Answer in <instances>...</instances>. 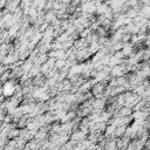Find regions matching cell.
<instances>
[{
    "label": "cell",
    "instance_id": "cell-1",
    "mask_svg": "<svg viewBox=\"0 0 150 150\" xmlns=\"http://www.w3.org/2000/svg\"><path fill=\"white\" fill-rule=\"evenodd\" d=\"M124 29H125V33H129V34H131V35L139 33V27H138L136 23H134V22H131V23L124 26Z\"/></svg>",
    "mask_w": 150,
    "mask_h": 150
},
{
    "label": "cell",
    "instance_id": "cell-2",
    "mask_svg": "<svg viewBox=\"0 0 150 150\" xmlns=\"http://www.w3.org/2000/svg\"><path fill=\"white\" fill-rule=\"evenodd\" d=\"M104 89H105V84H104L103 82H97V83H95V84L93 86L91 93H93L94 96H95V95H97V94H100V93H104Z\"/></svg>",
    "mask_w": 150,
    "mask_h": 150
},
{
    "label": "cell",
    "instance_id": "cell-3",
    "mask_svg": "<svg viewBox=\"0 0 150 150\" xmlns=\"http://www.w3.org/2000/svg\"><path fill=\"white\" fill-rule=\"evenodd\" d=\"M134 112V109L130 108V107H127V105H123L120 110H118V114L121 117H125V116H131Z\"/></svg>",
    "mask_w": 150,
    "mask_h": 150
},
{
    "label": "cell",
    "instance_id": "cell-4",
    "mask_svg": "<svg viewBox=\"0 0 150 150\" xmlns=\"http://www.w3.org/2000/svg\"><path fill=\"white\" fill-rule=\"evenodd\" d=\"M127 127L128 125H121V127H117L116 130H115V137L116 138H121L125 135V131H127Z\"/></svg>",
    "mask_w": 150,
    "mask_h": 150
},
{
    "label": "cell",
    "instance_id": "cell-5",
    "mask_svg": "<svg viewBox=\"0 0 150 150\" xmlns=\"http://www.w3.org/2000/svg\"><path fill=\"white\" fill-rule=\"evenodd\" d=\"M66 64H67V60H64V59H57L56 62H55V67H56L59 70H61L62 68H64Z\"/></svg>",
    "mask_w": 150,
    "mask_h": 150
},
{
    "label": "cell",
    "instance_id": "cell-6",
    "mask_svg": "<svg viewBox=\"0 0 150 150\" xmlns=\"http://www.w3.org/2000/svg\"><path fill=\"white\" fill-rule=\"evenodd\" d=\"M50 46H52V49H53V50L63 49V43H62V42H59L57 40H54V41L50 43Z\"/></svg>",
    "mask_w": 150,
    "mask_h": 150
},
{
    "label": "cell",
    "instance_id": "cell-7",
    "mask_svg": "<svg viewBox=\"0 0 150 150\" xmlns=\"http://www.w3.org/2000/svg\"><path fill=\"white\" fill-rule=\"evenodd\" d=\"M74 45H75V40H74V39H70V40L63 42V49H64V50H68V49L73 48Z\"/></svg>",
    "mask_w": 150,
    "mask_h": 150
},
{
    "label": "cell",
    "instance_id": "cell-8",
    "mask_svg": "<svg viewBox=\"0 0 150 150\" xmlns=\"http://www.w3.org/2000/svg\"><path fill=\"white\" fill-rule=\"evenodd\" d=\"M35 139H48V134L46 131L39 130V132L35 135Z\"/></svg>",
    "mask_w": 150,
    "mask_h": 150
},
{
    "label": "cell",
    "instance_id": "cell-9",
    "mask_svg": "<svg viewBox=\"0 0 150 150\" xmlns=\"http://www.w3.org/2000/svg\"><path fill=\"white\" fill-rule=\"evenodd\" d=\"M50 70V68H49V66L47 64V63H43V64H41V73L43 74V75H46L48 71Z\"/></svg>",
    "mask_w": 150,
    "mask_h": 150
},
{
    "label": "cell",
    "instance_id": "cell-10",
    "mask_svg": "<svg viewBox=\"0 0 150 150\" xmlns=\"http://www.w3.org/2000/svg\"><path fill=\"white\" fill-rule=\"evenodd\" d=\"M55 62H56V59H54V57H49L48 59V61L46 62L48 66H49V68L52 69V68H54L55 67Z\"/></svg>",
    "mask_w": 150,
    "mask_h": 150
},
{
    "label": "cell",
    "instance_id": "cell-11",
    "mask_svg": "<svg viewBox=\"0 0 150 150\" xmlns=\"http://www.w3.org/2000/svg\"><path fill=\"white\" fill-rule=\"evenodd\" d=\"M71 150H82V148H81V146H80V145L77 144V145H75V146H74V148H73Z\"/></svg>",
    "mask_w": 150,
    "mask_h": 150
},
{
    "label": "cell",
    "instance_id": "cell-12",
    "mask_svg": "<svg viewBox=\"0 0 150 150\" xmlns=\"http://www.w3.org/2000/svg\"><path fill=\"white\" fill-rule=\"evenodd\" d=\"M23 150H25V149H23Z\"/></svg>",
    "mask_w": 150,
    "mask_h": 150
}]
</instances>
